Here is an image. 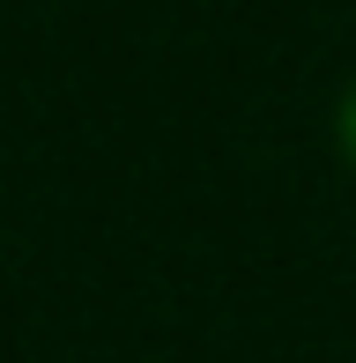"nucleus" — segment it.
I'll list each match as a JSON object with an SVG mask.
<instances>
[{"label":"nucleus","mask_w":356,"mask_h":363,"mask_svg":"<svg viewBox=\"0 0 356 363\" xmlns=\"http://www.w3.org/2000/svg\"><path fill=\"white\" fill-rule=\"evenodd\" d=\"M334 156H342V171L356 178V74L342 82V96H334Z\"/></svg>","instance_id":"nucleus-1"}]
</instances>
